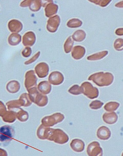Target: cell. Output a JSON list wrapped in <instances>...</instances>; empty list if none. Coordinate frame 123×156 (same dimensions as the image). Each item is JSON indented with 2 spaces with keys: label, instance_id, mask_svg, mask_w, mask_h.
Instances as JSON below:
<instances>
[{
  "label": "cell",
  "instance_id": "19",
  "mask_svg": "<svg viewBox=\"0 0 123 156\" xmlns=\"http://www.w3.org/2000/svg\"><path fill=\"white\" fill-rule=\"evenodd\" d=\"M31 1L30 0L24 1L21 2L20 5L23 7L29 6Z\"/></svg>",
  "mask_w": 123,
  "mask_h": 156
},
{
  "label": "cell",
  "instance_id": "4",
  "mask_svg": "<svg viewBox=\"0 0 123 156\" xmlns=\"http://www.w3.org/2000/svg\"><path fill=\"white\" fill-rule=\"evenodd\" d=\"M8 27L11 32L18 33L22 30L23 26L22 23L19 21L13 19L9 22Z\"/></svg>",
  "mask_w": 123,
  "mask_h": 156
},
{
  "label": "cell",
  "instance_id": "13",
  "mask_svg": "<svg viewBox=\"0 0 123 156\" xmlns=\"http://www.w3.org/2000/svg\"><path fill=\"white\" fill-rule=\"evenodd\" d=\"M82 24V22L79 19L76 18L70 20L67 23V26L69 27L76 28L79 27Z\"/></svg>",
  "mask_w": 123,
  "mask_h": 156
},
{
  "label": "cell",
  "instance_id": "2",
  "mask_svg": "<svg viewBox=\"0 0 123 156\" xmlns=\"http://www.w3.org/2000/svg\"><path fill=\"white\" fill-rule=\"evenodd\" d=\"M60 19L58 15L50 18L48 20L46 26L48 31L51 33L55 32L60 25Z\"/></svg>",
  "mask_w": 123,
  "mask_h": 156
},
{
  "label": "cell",
  "instance_id": "1",
  "mask_svg": "<svg viewBox=\"0 0 123 156\" xmlns=\"http://www.w3.org/2000/svg\"><path fill=\"white\" fill-rule=\"evenodd\" d=\"M87 152L89 156H102L103 150L99 143L97 141H94L88 146Z\"/></svg>",
  "mask_w": 123,
  "mask_h": 156
},
{
  "label": "cell",
  "instance_id": "7",
  "mask_svg": "<svg viewBox=\"0 0 123 156\" xmlns=\"http://www.w3.org/2000/svg\"><path fill=\"white\" fill-rule=\"evenodd\" d=\"M85 49L81 46H76L73 48L71 55L74 59H79L84 57L85 53Z\"/></svg>",
  "mask_w": 123,
  "mask_h": 156
},
{
  "label": "cell",
  "instance_id": "20",
  "mask_svg": "<svg viewBox=\"0 0 123 156\" xmlns=\"http://www.w3.org/2000/svg\"><path fill=\"white\" fill-rule=\"evenodd\" d=\"M115 33L118 35H123V29L122 28H118L115 31Z\"/></svg>",
  "mask_w": 123,
  "mask_h": 156
},
{
  "label": "cell",
  "instance_id": "6",
  "mask_svg": "<svg viewBox=\"0 0 123 156\" xmlns=\"http://www.w3.org/2000/svg\"><path fill=\"white\" fill-rule=\"evenodd\" d=\"M70 145L73 151L77 152H81L84 149L85 144L82 140L75 139L71 141Z\"/></svg>",
  "mask_w": 123,
  "mask_h": 156
},
{
  "label": "cell",
  "instance_id": "8",
  "mask_svg": "<svg viewBox=\"0 0 123 156\" xmlns=\"http://www.w3.org/2000/svg\"><path fill=\"white\" fill-rule=\"evenodd\" d=\"M46 6L45 11L46 17H49L57 13L58 8L57 5L51 2L47 4Z\"/></svg>",
  "mask_w": 123,
  "mask_h": 156
},
{
  "label": "cell",
  "instance_id": "15",
  "mask_svg": "<svg viewBox=\"0 0 123 156\" xmlns=\"http://www.w3.org/2000/svg\"><path fill=\"white\" fill-rule=\"evenodd\" d=\"M114 47L117 51H121L123 49V39L118 38L116 40L114 43Z\"/></svg>",
  "mask_w": 123,
  "mask_h": 156
},
{
  "label": "cell",
  "instance_id": "14",
  "mask_svg": "<svg viewBox=\"0 0 123 156\" xmlns=\"http://www.w3.org/2000/svg\"><path fill=\"white\" fill-rule=\"evenodd\" d=\"M73 43L74 42L71 36L67 38L64 45V48L65 53H67L70 52L73 45Z\"/></svg>",
  "mask_w": 123,
  "mask_h": 156
},
{
  "label": "cell",
  "instance_id": "9",
  "mask_svg": "<svg viewBox=\"0 0 123 156\" xmlns=\"http://www.w3.org/2000/svg\"><path fill=\"white\" fill-rule=\"evenodd\" d=\"M8 42L11 45L15 46L18 44L21 41V36L17 33L11 34L8 38Z\"/></svg>",
  "mask_w": 123,
  "mask_h": 156
},
{
  "label": "cell",
  "instance_id": "5",
  "mask_svg": "<svg viewBox=\"0 0 123 156\" xmlns=\"http://www.w3.org/2000/svg\"><path fill=\"white\" fill-rule=\"evenodd\" d=\"M97 135L99 139L106 140L108 139L111 137V132L108 127L105 126H102L98 129Z\"/></svg>",
  "mask_w": 123,
  "mask_h": 156
},
{
  "label": "cell",
  "instance_id": "10",
  "mask_svg": "<svg viewBox=\"0 0 123 156\" xmlns=\"http://www.w3.org/2000/svg\"><path fill=\"white\" fill-rule=\"evenodd\" d=\"M86 36V33L83 30H78L73 33L72 37L75 41L81 42L84 39Z\"/></svg>",
  "mask_w": 123,
  "mask_h": 156
},
{
  "label": "cell",
  "instance_id": "12",
  "mask_svg": "<svg viewBox=\"0 0 123 156\" xmlns=\"http://www.w3.org/2000/svg\"><path fill=\"white\" fill-rule=\"evenodd\" d=\"M41 6V0H31L29 6L31 10L36 12L40 9Z\"/></svg>",
  "mask_w": 123,
  "mask_h": 156
},
{
  "label": "cell",
  "instance_id": "17",
  "mask_svg": "<svg viewBox=\"0 0 123 156\" xmlns=\"http://www.w3.org/2000/svg\"><path fill=\"white\" fill-rule=\"evenodd\" d=\"M32 50L29 47L25 48L22 51V56L25 57H29L31 54Z\"/></svg>",
  "mask_w": 123,
  "mask_h": 156
},
{
  "label": "cell",
  "instance_id": "21",
  "mask_svg": "<svg viewBox=\"0 0 123 156\" xmlns=\"http://www.w3.org/2000/svg\"><path fill=\"white\" fill-rule=\"evenodd\" d=\"M123 1L122 2H119L117 4H116L115 6L116 7H120V8H122L123 7Z\"/></svg>",
  "mask_w": 123,
  "mask_h": 156
},
{
  "label": "cell",
  "instance_id": "3",
  "mask_svg": "<svg viewBox=\"0 0 123 156\" xmlns=\"http://www.w3.org/2000/svg\"><path fill=\"white\" fill-rule=\"evenodd\" d=\"M22 43L26 46H32L36 41V37L35 34L32 31H28L23 36Z\"/></svg>",
  "mask_w": 123,
  "mask_h": 156
},
{
  "label": "cell",
  "instance_id": "16",
  "mask_svg": "<svg viewBox=\"0 0 123 156\" xmlns=\"http://www.w3.org/2000/svg\"><path fill=\"white\" fill-rule=\"evenodd\" d=\"M89 1L101 6H105L111 1V0H93Z\"/></svg>",
  "mask_w": 123,
  "mask_h": 156
},
{
  "label": "cell",
  "instance_id": "18",
  "mask_svg": "<svg viewBox=\"0 0 123 156\" xmlns=\"http://www.w3.org/2000/svg\"><path fill=\"white\" fill-rule=\"evenodd\" d=\"M40 52L38 51L34 55L32 58L25 62L26 64H29L35 61L39 56Z\"/></svg>",
  "mask_w": 123,
  "mask_h": 156
},
{
  "label": "cell",
  "instance_id": "11",
  "mask_svg": "<svg viewBox=\"0 0 123 156\" xmlns=\"http://www.w3.org/2000/svg\"><path fill=\"white\" fill-rule=\"evenodd\" d=\"M108 51H103L90 55L87 57V59L90 60H95L101 59L108 54Z\"/></svg>",
  "mask_w": 123,
  "mask_h": 156
}]
</instances>
